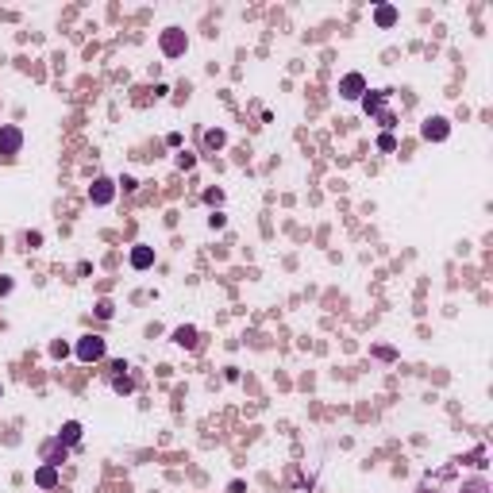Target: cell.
Segmentation results:
<instances>
[{"instance_id": "6da1fadb", "label": "cell", "mask_w": 493, "mask_h": 493, "mask_svg": "<svg viewBox=\"0 0 493 493\" xmlns=\"http://www.w3.org/2000/svg\"><path fill=\"white\" fill-rule=\"evenodd\" d=\"M77 358H81V362H96V358H104V339L100 335H81Z\"/></svg>"}, {"instance_id": "7a4b0ae2", "label": "cell", "mask_w": 493, "mask_h": 493, "mask_svg": "<svg viewBox=\"0 0 493 493\" xmlns=\"http://www.w3.org/2000/svg\"><path fill=\"white\" fill-rule=\"evenodd\" d=\"M19 143H23L19 127H0V154H4V158L19 154Z\"/></svg>"}, {"instance_id": "3957f363", "label": "cell", "mask_w": 493, "mask_h": 493, "mask_svg": "<svg viewBox=\"0 0 493 493\" xmlns=\"http://www.w3.org/2000/svg\"><path fill=\"white\" fill-rule=\"evenodd\" d=\"M162 50H166V54H170V58H177V54H181V50H185V35H181V31H177V27H170V31H166V35H162Z\"/></svg>"}, {"instance_id": "277c9868", "label": "cell", "mask_w": 493, "mask_h": 493, "mask_svg": "<svg viewBox=\"0 0 493 493\" xmlns=\"http://www.w3.org/2000/svg\"><path fill=\"white\" fill-rule=\"evenodd\" d=\"M362 89H366L362 73H347V77H343V85H339V93H343L347 100H358V96H362Z\"/></svg>"}, {"instance_id": "5b68a950", "label": "cell", "mask_w": 493, "mask_h": 493, "mask_svg": "<svg viewBox=\"0 0 493 493\" xmlns=\"http://www.w3.org/2000/svg\"><path fill=\"white\" fill-rule=\"evenodd\" d=\"M43 459L50 462V466H62V459H66V443H58V439L46 443V447H43Z\"/></svg>"}, {"instance_id": "8992f818", "label": "cell", "mask_w": 493, "mask_h": 493, "mask_svg": "<svg viewBox=\"0 0 493 493\" xmlns=\"http://www.w3.org/2000/svg\"><path fill=\"white\" fill-rule=\"evenodd\" d=\"M112 181H104V177H100V181H93V204H108V200H112Z\"/></svg>"}, {"instance_id": "52a82bcc", "label": "cell", "mask_w": 493, "mask_h": 493, "mask_svg": "<svg viewBox=\"0 0 493 493\" xmlns=\"http://www.w3.org/2000/svg\"><path fill=\"white\" fill-rule=\"evenodd\" d=\"M424 139H435V143H439V139H447V120H439V116H435V120H428V123H424Z\"/></svg>"}, {"instance_id": "ba28073f", "label": "cell", "mask_w": 493, "mask_h": 493, "mask_svg": "<svg viewBox=\"0 0 493 493\" xmlns=\"http://www.w3.org/2000/svg\"><path fill=\"white\" fill-rule=\"evenodd\" d=\"M150 262H154V251H150V247H135V251H131V266L135 270H147Z\"/></svg>"}, {"instance_id": "9c48e42d", "label": "cell", "mask_w": 493, "mask_h": 493, "mask_svg": "<svg viewBox=\"0 0 493 493\" xmlns=\"http://www.w3.org/2000/svg\"><path fill=\"white\" fill-rule=\"evenodd\" d=\"M35 482L43 485V489H50V485H54V482H58V466H50V462H46V466H43V470H39V474H35Z\"/></svg>"}, {"instance_id": "30bf717a", "label": "cell", "mask_w": 493, "mask_h": 493, "mask_svg": "<svg viewBox=\"0 0 493 493\" xmlns=\"http://www.w3.org/2000/svg\"><path fill=\"white\" fill-rule=\"evenodd\" d=\"M173 343H181V347H197V328H177V331H173Z\"/></svg>"}, {"instance_id": "8fae6325", "label": "cell", "mask_w": 493, "mask_h": 493, "mask_svg": "<svg viewBox=\"0 0 493 493\" xmlns=\"http://www.w3.org/2000/svg\"><path fill=\"white\" fill-rule=\"evenodd\" d=\"M81 439V424H73V420H69V424L66 428H62V435H58V443H66V447H69V443H77Z\"/></svg>"}, {"instance_id": "7c38bea8", "label": "cell", "mask_w": 493, "mask_h": 493, "mask_svg": "<svg viewBox=\"0 0 493 493\" xmlns=\"http://www.w3.org/2000/svg\"><path fill=\"white\" fill-rule=\"evenodd\" d=\"M112 385H116V393H131V378H127V374H116Z\"/></svg>"}, {"instance_id": "4fadbf2b", "label": "cell", "mask_w": 493, "mask_h": 493, "mask_svg": "<svg viewBox=\"0 0 493 493\" xmlns=\"http://www.w3.org/2000/svg\"><path fill=\"white\" fill-rule=\"evenodd\" d=\"M393 19H397V12H393V8H378V23L381 27H390Z\"/></svg>"}, {"instance_id": "5bb4252c", "label": "cell", "mask_w": 493, "mask_h": 493, "mask_svg": "<svg viewBox=\"0 0 493 493\" xmlns=\"http://www.w3.org/2000/svg\"><path fill=\"white\" fill-rule=\"evenodd\" d=\"M204 143H208V147H224V131H208Z\"/></svg>"}, {"instance_id": "9a60e30c", "label": "cell", "mask_w": 493, "mask_h": 493, "mask_svg": "<svg viewBox=\"0 0 493 493\" xmlns=\"http://www.w3.org/2000/svg\"><path fill=\"white\" fill-rule=\"evenodd\" d=\"M193 162H197V158H193L189 150H185V154H177V166H181V170H193Z\"/></svg>"}, {"instance_id": "2e32d148", "label": "cell", "mask_w": 493, "mask_h": 493, "mask_svg": "<svg viewBox=\"0 0 493 493\" xmlns=\"http://www.w3.org/2000/svg\"><path fill=\"white\" fill-rule=\"evenodd\" d=\"M378 147H381V150H393V147H397V139H393V135H381Z\"/></svg>"}, {"instance_id": "e0dca14e", "label": "cell", "mask_w": 493, "mask_h": 493, "mask_svg": "<svg viewBox=\"0 0 493 493\" xmlns=\"http://www.w3.org/2000/svg\"><path fill=\"white\" fill-rule=\"evenodd\" d=\"M381 96H385V93H378V96H366V112H374V108H381Z\"/></svg>"}, {"instance_id": "ac0fdd59", "label": "cell", "mask_w": 493, "mask_h": 493, "mask_svg": "<svg viewBox=\"0 0 493 493\" xmlns=\"http://www.w3.org/2000/svg\"><path fill=\"white\" fill-rule=\"evenodd\" d=\"M0 293H12V281H8V277H0Z\"/></svg>"}]
</instances>
